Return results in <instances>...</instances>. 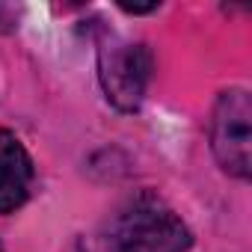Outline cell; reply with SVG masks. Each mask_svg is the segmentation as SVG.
I'll use <instances>...</instances> for the list:
<instances>
[{"label":"cell","instance_id":"obj_4","mask_svg":"<svg viewBox=\"0 0 252 252\" xmlns=\"http://www.w3.org/2000/svg\"><path fill=\"white\" fill-rule=\"evenodd\" d=\"M33 184V160L24 143L0 128V214H12L30 196Z\"/></svg>","mask_w":252,"mask_h":252},{"label":"cell","instance_id":"obj_3","mask_svg":"<svg viewBox=\"0 0 252 252\" xmlns=\"http://www.w3.org/2000/svg\"><path fill=\"white\" fill-rule=\"evenodd\" d=\"M211 149L220 166L234 178L252 172V101L246 89H225L214 104Z\"/></svg>","mask_w":252,"mask_h":252},{"label":"cell","instance_id":"obj_1","mask_svg":"<svg viewBox=\"0 0 252 252\" xmlns=\"http://www.w3.org/2000/svg\"><path fill=\"white\" fill-rule=\"evenodd\" d=\"M190 243V228L155 193H140L131 199L116 220L119 252H187Z\"/></svg>","mask_w":252,"mask_h":252},{"label":"cell","instance_id":"obj_2","mask_svg":"<svg viewBox=\"0 0 252 252\" xmlns=\"http://www.w3.org/2000/svg\"><path fill=\"white\" fill-rule=\"evenodd\" d=\"M152 51L146 45L125 42L119 36H104L98 45V77L116 110L131 113L140 107L152 80Z\"/></svg>","mask_w":252,"mask_h":252},{"label":"cell","instance_id":"obj_5","mask_svg":"<svg viewBox=\"0 0 252 252\" xmlns=\"http://www.w3.org/2000/svg\"><path fill=\"white\" fill-rule=\"evenodd\" d=\"M0 252H3V246H0Z\"/></svg>","mask_w":252,"mask_h":252}]
</instances>
